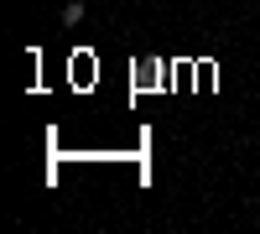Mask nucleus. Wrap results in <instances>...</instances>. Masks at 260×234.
Wrapping results in <instances>:
<instances>
[{
  "instance_id": "1",
  "label": "nucleus",
  "mask_w": 260,
  "mask_h": 234,
  "mask_svg": "<svg viewBox=\"0 0 260 234\" xmlns=\"http://www.w3.org/2000/svg\"><path fill=\"white\" fill-rule=\"evenodd\" d=\"M57 16H62V26H78V21L89 16V6H83V0H68V6H62Z\"/></svg>"
}]
</instances>
